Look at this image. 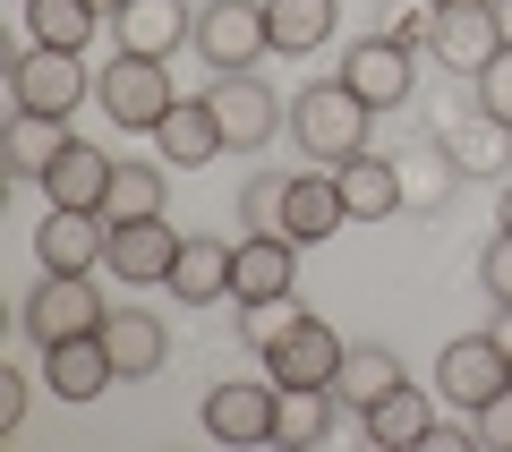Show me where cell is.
<instances>
[{"instance_id":"cell-28","label":"cell","mask_w":512,"mask_h":452,"mask_svg":"<svg viewBox=\"0 0 512 452\" xmlns=\"http://www.w3.org/2000/svg\"><path fill=\"white\" fill-rule=\"evenodd\" d=\"M103 342H111V367H120V376H154V367L171 359V333L154 325V316H103Z\"/></svg>"},{"instance_id":"cell-11","label":"cell","mask_w":512,"mask_h":452,"mask_svg":"<svg viewBox=\"0 0 512 452\" xmlns=\"http://www.w3.org/2000/svg\"><path fill=\"white\" fill-rule=\"evenodd\" d=\"M103 265L120 273L128 290H154V282H171V265H180V231H171L163 214H146V222H111Z\"/></svg>"},{"instance_id":"cell-29","label":"cell","mask_w":512,"mask_h":452,"mask_svg":"<svg viewBox=\"0 0 512 452\" xmlns=\"http://www.w3.org/2000/svg\"><path fill=\"white\" fill-rule=\"evenodd\" d=\"M333 418H342L333 384H282V427H274V444H325Z\"/></svg>"},{"instance_id":"cell-9","label":"cell","mask_w":512,"mask_h":452,"mask_svg":"<svg viewBox=\"0 0 512 452\" xmlns=\"http://www.w3.org/2000/svg\"><path fill=\"white\" fill-rule=\"evenodd\" d=\"M427 52L453 77H478L495 52H504V26H495V0H444L436 26H427Z\"/></svg>"},{"instance_id":"cell-32","label":"cell","mask_w":512,"mask_h":452,"mask_svg":"<svg viewBox=\"0 0 512 452\" xmlns=\"http://www.w3.org/2000/svg\"><path fill=\"white\" fill-rule=\"evenodd\" d=\"M299 316H308V308H299V290H291V299H256V308H239V342H248L256 359H265V350H274L282 333L299 325Z\"/></svg>"},{"instance_id":"cell-18","label":"cell","mask_w":512,"mask_h":452,"mask_svg":"<svg viewBox=\"0 0 512 452\" xmlns=\"http://www.w3.org/2000/svg\"><path fill=\"white\" fill-rule=\"evenodd\" d=\"M333 180H342V214L350 222H393L402 214V163H384V154H350V163H333Z\"/></svg>"},{"instance_id":"cell-30","label":"cell","mask_w":512,"mask_h":452,"mask_svg":"<svg viewBox=\"0 0 512 452\" xmlns=\"http://www.w3.org/2000/svg\"><path fill=\"white\" fill-rule=\"evenodd\" d=\"M163 171H171V163H120V171H111V197H103V222H146V214H163V197H171Z\"/></svg>"},{"instance_id":"cell-3","label":"cell","mask_w":512,"mask_h":452,"mask_svg":"<svg viewBox=\"0 0 512 452\" xmlns=\"http://www.w3.org/2000/svg\"><path fill=\"white\" fill-rule=\"evenodd\" d=\"M9 94H18V111L69 120V111L94 94V77H86V60L60 52V43H18V52H9Z\"/></svg>"},{"instance_id":"cell-2","label":"cell","mask_w":512,"mask_h":452,"mask_svg":"<svg viewBox=\"0 0 512 452\" xmlns=\"http://www.w3.org/2000/svg\"><path fill=\"white\" fill-rule=\"evenodd\" d=\"M94 103H103V120H120V128H163V111L180 103L171 94V69L154 52H120V60H103L94 69Z\"/></svg>"},{"instance_id":"cell-33","label":"cell","mask_w":512,"mask_h":452,"mask_svg":"<svg viewBox=\"0 0 512 452\" xmlns=\"http://www.w3.org/2000/svg\"><path fill=\"white\" fill-rule=\"evenodd\" d=\"M282 197H291V171H256V180L239 188V222H248V231H282Z\"/></svg>"},{"instance_id":"cell-31","label":"cell","mask_w":512,"mask_h":452,"mask_svg":"<svg viewBox=\"0 0 512 452\" xmlns=\"http://www.w3.org/2000/svg\"><path fill=\"white\" fill-rule=\"evenodd\" d=\"M60 145H69V120H43V111H18V128H9V171H18V180H43Z\"/></svg>"},{"instance_id":"cell-39","label":"cell","mask_w":512,"mask_h":452,"mask_svg":"<svg viewBox=\"0 0 512 452\" xmlns=\"http://www.w3.org/2000/svg\"><path fill=\"white\" fill-rule=\"evenodd\" d=\"M487 333L504 342V359H512V308H495V325H487Z\"/></svg>"},{"instance_id":"cell-19","label":"cell","mask_w":512,"mask_h":452,"mask_svg":"<svg viewBox=\"0 0 512 452\" xmlns=\"http://www.w3.org/2000/svg\"><path fill=\"white\" fill-rule=\"evenodd\" d=\"M342 180H333V163L325 171H291V197H282V231L299 239V248H316V239H333L342 231Z\"/></svg>"},{"instance_id":"cell-17","label":"cell","mask_w":512,"mask_h":452,"mask_svg":"<svg viewBox=\"0 0 512 452\" xmlns=\"http://www.w3.org/2000/svg\"><path fill=\"white\" fill-rule=\"evenodd\" d=\"M111 171H120V163H111L103 145L69 137V145L52 154V171H43V197H52V205H86V214H103V197H111Z\"/></svg>"},{"instance_id":"cell-4","label":"cell","mask_w":512,"mask_h":452,"mask_svg":"<svg viewBox=\"0 0 512 452\" xmlns=\"http://www.w3.org/2000/svg\"><path fill=\"white\" fill-rule=\"evenodd\" d=\"M197 52L214 77H248L256 60L274 52V26H265V0H205L197 9Z\"/></svg>"},{"instance_id":"cell-41","label":"cell","mask_w":512,"mask_h":452,"mask_svg":"<svg viewBox=\"0 0 512 452\" xmlns=\"http://www.w3.org/2000/svg\"><path fill=\"white\" fill-rule=\"evenodd\" d=\"M504 231H512V180H504Z\"/></svg>"},{"instance_id":"cell-25","label":"cell","mask_w":512,"mask_h":452,"mask_svg":"<svg viewBox=\"0 0 512 452\" xmlns=\"http://www.w3.org/2000/svg\"><path fill=\"white\" fill-rule=\"evenodd\" d=\"M393 384H402V359H393V350H384V342H350V350H342V376H333V401L367 418Z\"/></svg>"},{"instance_id":"cell-16","label":"cell","mask_w":512,"mask_h":452,"mask_svg":"<svg viewBox=\"0 0 512 452\" xmlns=\"http://www.w3.org/2000/svg\"><path fill=\"white\" fill-rule=\"evenodd\" d=\"M43 384H52L60 401H94V393H111V384H120L111 342H103V333H69V342H52V350H43Z\"/></svg>"},{"instance_id":"cell-15","label":"cell","mask_w":512,"mask_h":452,"mask_svg":"<svg viewBox=\"0 0 512 452\" xmlns=\"http://www.w3.org/2000/svg\"><path fill=\"white\" fill-rule=\"evenodd\" d=\"M342 350L350 342L325 325V316H299V325L265 350V367H274V384H333V376H342Z\"/></svg>"},{"instance_id":"cell-43","label":"cell","mask_w":512,"mask_h":452,"mask_svg":"<svg viewBox=\"0 0 512 452\" xmlns=\"http://www.w3.org/2000/svg\"><path fill=\"white\" fill-rule=\"evenodd\" d=\"M436 9H444V0H436Z\"/></svg>"},{"instance_id":"cell-35","label":"cell","mask_w":512,"mask_h":452,"mask_svg":"<svg viewBox=\"0 0 512 452\" xmlns=\"http://www.w3.org/2000/svg\"><path fill=\"white\" fill-rule=\"evenodd\" d=\"M470 86H478V111H495V120L512 128V43H504V52H495L487 69L470 77Z\"/></svg>"},{"instance_id":"cell-10","label":"cell","mask_w":512,"mask_h":452,"mask_svg":"<svg viewBox=\"0 0 512 452\" xmlns=\"http://www.w3.org/2000/svg\"><path fill=\"white\" fill-rule=\"evenodd\" d=\"M504 384H512V359H504L495 333H461V342L436 350V393L453 401V410H478V401L504 393Z\"/></svg>"},{"instance_id":"cell-42","label":"cell","mask_w":512,"mask_h":452,"mask_svg":"<svg viewBox=\"0 0 512 452\" xmlns=\"http://www.w3.org/2000/svg\"><path fill=\"white\" fill-rule=\"evenodd\" d=\"M94 9H103V18H111V9H128V0H94Z\"/></svg>"},{"instance_id":"cell-12","label":"cell","mask_w":512,"mask_h":452,"mask_svg":"<svg viewBox=\"0 0 512 452\" xmlns=\"http://www.w3.org/2000/svg\"><path fill=\"white\" fill-rule=\"evenodd\" d=\"M299 282V239L291 231H248L231 256V299L239 308H256V299H291Z\"/></svg>"},{"instance_id":"cell-14","label":"cell","mask_w":512,"mask_h":452,"mask_svg":"<svg viewBox=\"0 0 512 452\" xmlns=\"http://www.w3.org/2000/svg\"><path fill=\"white\" fill-rule=\"evenodd\" d=\"M111 35H120V52L171 60L180 43H197V0H128V9H111Z\"/></svg>"},{"instance_id":"cell-5","label":"cell","mask_w":512,"mask_h":452,"mask_svg":"<svg viewBox=\"0 0 512 452\" xmlns=\"http://www.w3.org/2000/svg\"><path fill=\"white\" fill-rule=\"evenodd\" d=\"M103 290H94V273H43L35 290H26V308H18V325H26V342H69V333H103Z\"/></svg>"},{"instance_id":"cell-37","label":"cell","mask_w":512,"mask_h":452,"mask_svg":"<svg viewBox=\"0 0 512 452\" xmlns=\"http://www.w3.org/2000/svg\"><path fill=\"white\" fill-rule=\"evenodd\" d=\"M478 290H487L495 308H512V231H495V248L478 256Z\"/></svg>"},{"instance_id":"cell-26","label":"cell","mask_w":512,"mask_h":452,"mask_svg":"<svg viewBox=\"0 0 512 452\" xmlns=\"http://www.w3.org/2000/svg\"><path fill=\"white\" fill-rule=\"evenodd\" d=\"M265 26H274V52H325L342 0H265Z\"/></svg>"},{"instance_id":"cell-20","label":"cell","mask_w":512,"mask_h":452,"mask_svg":"<svg viewBox=\"0 0 512 452\" xmlns=\"http://www.w3.org/2000/svg\"><path fill=\"white\" fill-rule=\"evenodd\" d=\"M359 427H367V444H376V452H419L427 444V427H436V401H427V384H393V393H384L376 401V410H367L359 418Z\"/></svg>"},{"instance_id":"cell-40","label":"cell","mask_w":512,"mask_h":452,"mask_svg":"<svg viewBox=\"0 0 512 452\" xmlns=\"http://www.w3.org/2000/svg\"><path fill=\"white\" fill-rule=\"evenodd\" d=\"M495 26H504V43H512V0H495Z\"/></svg>"},{"instance_id":"cell-24","label":"cell","mask_w":512,"mask_h":452,"mask_svg":"<svg viewBox=\"0 0 512 452\" xmlns=\"http://www.w3.org/2000/svg\"><path fill=\"white\" fill-rule=\"evenodd\" d=\"M453 188H461L453 145H444V137H419V145L402 154V197H410V214H444V205H453Z\"/></svg>"},{"instance_id":"cell-23","label":"cell","mask_w":512,"mask_h":452,"mask_svg":"<svg viewBox=\"0 0 512 452\" xmlns=\"http://www.w3.org/2000/svg\"><path fill=\"white\" fill-rule=\"evenodd\" d=\"M444 145H453L461 180H504V171H512V128L495 120V111H478V103L444 128Z\"/></svg>"},{"instance_id":"cell-7","label":"cell","mask_w":512,"mask_h":452,"mask_svg":"<svg viewBox=\"0 0 512 452\" xmlns=\"http://www.w3.org/2000/svg\"><path fill=\"white\" fill-rule=\"evenodd\" d=\"M342 86L376 111H402L419 94V52L393 35H359V43H342Z\"/></svg>"},{"instance_id":"cell-38","label":"cell","mask_w":512,"mask_h":452,"mask_svg":"<svg viewBox=\"0 0 512 452\" xmlns=\"http://www.w3.org/2000/svg\"><path fill=\"white\" fill-rule=\"evenodd\" d=\"M18 418H26V376L0 367V435H18Z\"/></svg>"},{"instance_id":"cell-27","label":"cell","mask_w":512,"mask_h":452,"mask_svg":"<svg viewBox=\"0 0 512 452\" xmlns=\"http://www.w3.org/2000/svg\"><path fill=\"white\" fill-rule=\"evenodd\" d=\"M94 26H111L94 0H26V43H60V52H86Z\"/></svg>"},{"instance_id":"cell-22","label":"cell","mask_w":512,"mask_h":452,"mask_svg":"<svg viewBox=\"0 0 512 452\" xmlns=\"http://www.w3.org/2000/svg\"><path fill=\"white\" fill-rule=\"evenodd\" d=\"M154 154H163L171 171H205V163L222 154V120H214V103H205V94H197V103H171L163 128H154Z\"/></svg>"},{"instance_id":"cell-36","label":"cell","mask_w":512,"mask_h":452,"mask_svg":"<svg viewBox=\"0 0 512 452\" xmlns=\"http://www.w3.org/2000/svg\"><path fill=\"white\" fill-rule=\"evenodd\" d=\"M470 427H478V444H487V452H512V384L478 401V410H470Z\"/></svg>"},{"instance_id":"cell-21","label":"cell","mask_w":512,"mask_h":452,"mask_svg":"<svg viewBox=\"0 0 512 452\" xmlns=\"http://www.w3.org/2000/svg\"><path fill=\"white\" fill-rule=\"evenodd\" d=\"M231 256L239 248H222L214 231H197V239H180V265H171V299L180 308H214V299H231Z\"/></svg>"},{"instance_id":"cell-13","label":"cell","mask_w":512,"mask_h":452,"mask_svg":"<svg viewBox=\"0 0 512 452\" xmlns=\"http://www.w3.org/2000/svg\"><path fill=\"white\" fill-rule=\"evenodd\" d=\"M103 248H111V222L86 214V205H52L43 231H35L43 273H94V265H103Z\"/></svg>"},{"instance_id":"cell-34","label":"cell","mask_w":512,"mask_h":452,"mask_svg":"<svg viewBox=\"0 0 512 452\" xmlns=\"http://www.w3.org/2000/svg\"><path fill=\"white\" fill-rule=\"evenodd\" d=\"M427 26H436V0H384V9H376V35L410 43V52L427 43Z\"/></svg>"},{"instance_id":"cell-1","label":"cell","mask_w":512,"mask_h":452,"mask_svg":"<svg viewBox=\"0 0 512 452\" xmlns=\"http://www.w3.org/2000/svg\"><path fill=\"white\" fill-rule=\"evenodd\" d=\"M367 120H376V103H359L342 77H316V86L291 94V137L308 145L316 163H350V154H367Z\"/></svg>"},{"instance_id":"cell-6","label":"cell","mask_w":512,"mask_h":452,"mask_svg":"<svg viewBox=\"0 0 512 452\" xmlns=\"http://www.w3.org/2000/svg\"><path fill=\"white\" fill-rule=\"evenodd\" d=\"M205 435L214 444H274V427H282V384L265 376H222V384H205Z\"/></svg>"},{"instance_id":"cell-8","label":"cell","mask_w":512,"mask_h":452,"mask_svg":"<svg viewBox=\"0 0 512 452\" xmlns=\"http://www.w3.org/2000/svg\"><path fill=\"white\" fill-rule=\"evenodd\" d=\"M205 103H214V120H222V154H256V145H274V128L291 120V103H274V86L256 69L248 77H214Z\"/></svg>"}]
</instances>
